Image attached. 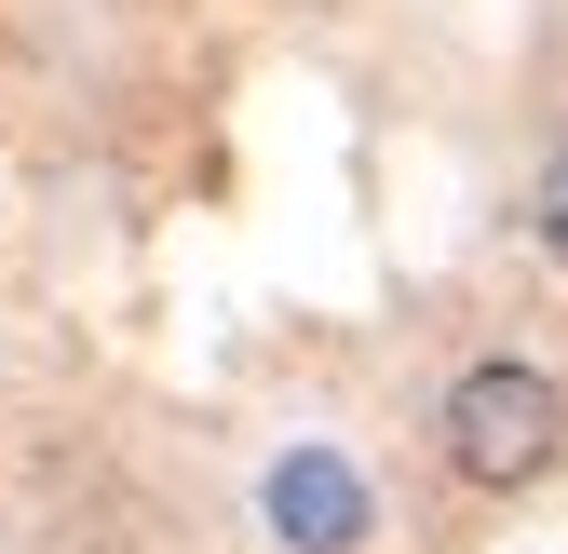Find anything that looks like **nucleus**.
<instances>
[{
	"instance_id": "1",
	"label": "nucleus",
	"mask_w": 568,
	"mask_h": 554,
	"mask_svg": "<svg viewBox=\"0 0 568 554\" xmlns=\"http://www.w3.org/2000/svg\"><path fill=\"white\" fill-rule=\"evenodd\" d=\"M555 447H568V392L541 366L487 352V366L447 379V460L474 473V488H528V473H555Z\"/></svg>"
},
{
	"instance_id": "2",
	"label": "nucleus",
	"mask_w": 568,
	"mask_h": 554,
	"mask_svg": "<svg viewBox=\"0 0 568 554\" xmlns=\"http://www.w3.org/2000/svg\"><path fill=\"white\" fill-rule=\"evenodd\" d=\"M257 514H271L284 554H366V473H352L338 447H284L271 488H257Z\"/></svg>"
},
{
	"instance_id": "3",
	"label": "nucleus",
	"mask_w": 568,
	"mask_h": 554,
	"mask_svg": "<svg viewBox=\"0 0 568 554\" xmlns=\"http://www.w3.org/2000/svg\"><path fill=\"white\" fill-rule=\"evenodd\" d=\"M528 217H541V257L568 270V135H555V163H541V189H528Z\"/></svg>"
}]
</instances>
